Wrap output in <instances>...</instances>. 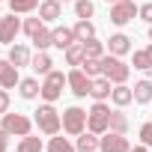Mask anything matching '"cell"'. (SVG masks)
I'll list each match as a JSON object with an SVG mask.
<instances>
[{"mask_svg":"<svg viewBox=\"0 0 152 152\" xmlns=\"http://www.w3.org/2000/svg\"><path fill=\"white\" fill-rule=\"evenodd\" d=\"M33 122H36V128H39L42 134H48V137H54V134H60V131H63V116L57 113V107H54L51 102H45V104L36 110Z\"/></svg>","mask_w":152,"mask_h":152,"instance_id":"cell-1","label":"cell"},{"mask_svg":"<svg viewBox=\"0 0 152 152\" xmlns=\"http://www.w3.org/2000/svg\"><path fill=\"white\" fill-rule=\"evenodd\" d=\"M102 75L116 87V84H125L128 81V75H131V66H125L119 57H113V54H104L102 57Z\"/></svg>","mask_w":152,"mask_h":152,"instance_id":"cell-2","label":"cell"},{"mask_svg":"<svg viewBox=\"0 0 152 152\" xmlns=\"http://www.w3.org/2000/svg\"><path fill=\"white\" fill-rule=\"evenodd\" d=\"M87 128L96 131V134L110 131V107H107L104 102H96V104L90 107V113H87Z\"/></svg>","mask_w":152,"mask_h":152,"instance_id":"cell-3","label":"cell"},{"mask_svg":"<svg viewBox=\"0 0 152 152\" xmlns=\"http://www.w3.org/2000/svg\"><path fill=\"white\" fill-rule=\"evenodd\" d=\"M63 87H69V78H66L63 72L54 69V72L45 75V81H42V93H39V96H42L45 102H57V99L63 96Z\"/></svg>","mask_w":152,"mask_h":152,"instance_id":"cell-4","label":"cell"},{"mask_svg":"<svg viewBox=\"0 0 152 152\" xmlns=\"http://www.w3.org/2000/svg\"><path fill=\"white\" fill-rule=\"evenodd\" d=\"M63 131L72 134V137H78L87 131V110L81 107H66L63 110Z\"/></svg>","mask_w":152,"mask_h":152,"instance_id":"cell-5","label":"cell"},{"mask_svg":"<svg viewBox=\"0 0 152 152\" xmlns=\"http://www.w3.org/2000/svg\"><path fill=\"white\" fill-rule=\"evenodd\" d=\"M3 128L6 134H15V137H27L30 134V128H33V119L30 116H24V113H3Z\"/></svg>","mask_w":152,"mask_h":152,"instance_id":"cell-6","label":"cell"},{"mask_svg":"<svg viewBox=\"0 0 152 152\" xmlns=\"http://www.w3.org/2000/svg\"><path fill=\"white\" fill-rule=\"evenodd\" d=\"M66 78H69V90L75 93V96H78V99H87L90 96V87H93V78H90V75L81 69V66H75L69 75H66Z\"/></svg>","mask_w":152,"mask_h":152,"instance_id":"cell-7","label":"cell"},{"mask_svg":"<svg viewBox=\"0 0 152 152\" xmlns=\"http://www.w3.org/2000/svg\"><path fill=\"white\" fill-rule=\"evenodd\" d=\"M137 9H140V6H134V0H119V3H110V21H113L116 27H125L128 21L137 18Z\"/></svg>","mask_w":152,"mask_h":152,"instance_id":"cell-8","label":"cell"},{"mask_svg":"<svg viewBox=\"0 0 152 152\" xmlns=\"http://www.w3.org/2000/svg\"><path fill=\"white\" fill-rule=\"evenodd\" d=\"M99 149H102V152H131V143H128V137L119 134V131H104Z\"/></svg>","mask_w":152,"mask_h":152,"instance_id":"cell-9","label":"cell"},{"mask_svg":"<svg viewBox=\"0 0 152 152\" xmlns=\"http://www.w3.org/2000/svg\"><path fill=\"white\" fill-rule=\"evenodd\" d=\"M18 33H21V21L15 18V12L6 15V18H0V42L3 45H12Z\"/></svg>","mask_w":152,"mask_h":152,"instance_id":"cell-10","label":"cell"},{"mask_svg":"<svg viewBox=\"0 0 152 152\" xmlns=\"http://www.w3.org/2000/svg\"><path fill=\"white\" fill-rule=\"evenodd\" d=\"M18 84H21L18 66H12L9 60H0V87H3V90H15Z\"/></svg>","mask_w":152,"mask_h":152,"instance_id":"cell-11","label":"cell"},{"mask_svg":"<svg viewBox=\"0 0 152 152\" xmlns=\"http://www.w3.org/2000/svg\"><path fill=\"white\" fill-rule=\"evenodd\" d=\"M39 18L45 24H54L57 18H63V3L60 0H42L39 3Z\"/></svg>","mask_w":152,"mask_h":152,"instance_id":"cell-12","label":"cell"},{"mask_svg":"<svg viewBox=\"0 0 152 152\" xmlns=\"http://www.w3.org/2000/svg\"><path fill=\"white\" fill-rule=\"evenodd\" d=\"M110 93H113V84L104 78V75H99V78H93V87H90V96L96 99V102H107L110 99Z\"/></svg>","mask_w":152,"mask_h":152,"instance_id":"cell-13","label":"cell"},{"mask_svg":"<svg viewBox=\"0 0 152 152\" xmlns=\"http://www.w3.org/2000/svg\"><path fill=\"white\" fill-rule=\"evenodd\" d=\"M51 33H54V48H60V51H66V48H72L78 42V36H75L72 27H54Z\"/></svg>","mask_w":152,"mask_h":152,"instance_id":"cell-14","label":"cell"},{"mask_svg":"<svg viewBox=\"0 0 152 152\" xmlns=\"http://www.w3.org/2000/svg\"><path fill=\"white\" fill-rule=\"evenodd\" d=\"M128 51H131V39H128L125 33H113V36L107 39V54L122 57V54H128Z\"/></svg>","mask_w":152,"mask_h":152,"instance_id":"cell-15","label":"cell"},{"mask_svg":"<svg viewBox=\"0 0 152 152\" xmlns=\"http://www.w3.org/2000/svg\"><path fill=\"white\" fill-rule=\"evenodd\" d=\"M6 60L21 69V66H30V63H33V54H30L27 45H9V57H6Z\"/></svg>","mask_w":152,"mask_h":152,"instance_id":"cell-16","label":"cell"},{"mask_svg":"<svg viewBox=\"0 0 152 152\" xmlns=\"http://www.w3.org/2000/svg\"><path fill=\"white\" fill-rule=\"evenodd\" d=\"M99 143H102V134H96V131H90V128H87L84 134H78V140H75L78 152H96Z\"/></svg>","mask_w":152,"mask_h":152,"instance_id":"cell-17","label":"cell"},{"mask_svg":"<svg viewBox=\"0 0 152 152\" xmlns=\"http://www.w3.org/2000/svg\"><path fill=\"white\" fill-rule=\"evenodd\" d=\"M30 66H33V72H36V75H42V78H45L48 72H54V60H51V54H48V51H36V57H33V63H30Z\"/></svg>","mask_w":152,"mask_h":152,"instance_id":"cell-18","label":"cell"},{"mask_svg":"<svg viewBox=\"0 0 152 152\" xmlns=\"http://www.w3.org/2000/svg\"><path fill=\"white\" fill-rule=\"evenodd\" d=\"M110 102H113L116 107H125V104H131V102H134V90H131V87H125V84H116V87H113V93H110Z\"/></svg>","mask_w":152,"mask_h":152,"instance_id":"cell-19","label":"cell"},{"mask_svg":"<svg viewBox=\"0 0 152 152\" xmlns=\"http://www.w3.org/2000/svg\"><path fill=\"white\" fill-rule=\"evenodd\" d=\"M75 36H78V42H87V39H96V24L90 18H78V24L72 27Z\"/></svg>","mask_w":152,"mask_h":152,"instance_id":"cell-20","label":"cell"},{"mask_svg":"<svg viewBox=\"0 0 152 152\" xmlns=\"http://www.w3.org/2000/svg\"><path fill=\"white\" fill-rule=\"evenodd\" d=\"M131 90H134V102H137V104H149V102H152V81H149V78H146V81H137Z\"/></svg>","mask_w":152,"mask_h":152,"instance_id":"cell-21","label":"cell"},{"mask_svg":"<svg viewBox=\"0 0 152 152\" xmlns=\"http://www.w3.org/2000/svg\"><path fill=\"white\" fill-rule=\"evenodd\" d=\"M18 93H21V99L30 102V99H36V96L42 93V84H39L36 78H24V81L18 84Z\"/></svg>","mask_w":152,"mask_h":152,"instance_id":"cell-22","label":"cell"},{"mask_svg":"<svg viewBox=\"0 0 152 152\" xmlns=\"http://www.w3.org/2000/svg\"><path fill=\"white\" fill-rule=\"evenodd\" d=\"M84 42H75L72 48H66V66H81L84 63Z\"/></svg>","mask_w":152,"mask_h":152,"instance_id":"cell-23","label":"cell"},{"mask_svg":"<svg viewBox=\"0 0 152 152\" xmlns=\"http://www.w3.org/2000/svg\"><path fill=\"white\" fill-rule=\"evenodd\" d=\"M131 66H134V69H140V72H152V54H149V48H143V51H134V60H131Z\"/></svg>","mask_w":152,"mask_h":152,"instance_id":"cell-24","label":"cell"},{"mask_svg":"<svg viewBox=\"0 0 152 152\" xmlns=\"http://www.w3.org/2000/svg\"><path fill=\"white\" fill-rule=\"evenodd\" d=\"M48 152H78V146H75V143H69L66 137H51L48 140Z\"/></svg>","mask_w":152,"mask_h":152,"instance_id":"cell-25","label":"cell"},{"mask_svg":"<svg viewBox=\"0 0 152 152\" xmlns=\"http://www.w3.org/2000/svg\"><path fill=\"white\" fill-rule=\"evenodd\" d=\"M33 45H36V51H48V48L54 45V33H51L48 27H42V30L33 36Z\"/></svg>","mask_w":152,"mask_h":152,"instance_id":"cell-26","label":"cell"},{"mask_svg":"<svg viewBox=\"0 0 152 152\" xmlns=\"http://www.w3.org/2000/svg\"><path fill=\"white\" fill-rule=\"evenodd\" d=\"M9 9L15 15H27V12L39 9V0H9Z\"/></svg>","mask_w":152,"mask_h":152,"instance_id":"cell-27","label":"cell"},{"mask_svg":"<svg viewBox=\"0 0 152 152\" xmlns=\"http://www.w3.org/2000/svg\"><path fill=\"white\" fill-rule=\"evenodd\" d=\"M110 131H119V134L128 131V116L122 110H110Z\"/></svg>","mask_w":152,"mask_h":152,"instance_id":"cell-28","label":"cell"},{"mask_svg":"<svg viewBox=\"0 0 152 152\" xmlns=\"http://www.w3.org/2000/svg\"><path fill=\"white\" fill-rule=\"evenodd\" d=\"M15 152H42V140L33 137V134H27V137L18 140V149H15Z\"/></svg>","mask_w":152,"mask_h":152,"instance_id":"cell-29","label":"cell"},{"mask_svg":"<svg viewBox=\"0 0 152 152\" xmlns=\"http://www.w3.org/2000/svg\"><path fill=\"white\" fill-rule=\"evenodd\" d=\"M75 15H78V18H93L96 15L93 0H75Z\"/></svg>","mask_w":152,"mask_h":152,"instance_id":"cell-30","label":"cell"},{"mask_svg":"<svg viewBox=\"0 0 152 152\" xmlns=\"http://www.w3.org/2000/svg\"><path fill=\"white\" fill-rule=\"evenodd\" d=\"M84 54H87V57L102 60V57H104V45H102L99 39H87V42H84Z\"/></svg>","mask_w":152,"mask_h":152,"instance_id":"cell-31","label":"cell"},{"mask_svg":"<svg viewBox=\"0 0 152 152\" xmlns=\"http://www.w3.org/2000/svg\"><path fill=\"white\" fill-rule=\"evenodd\" d=\"M81 69L90 75V78H99V75H102V60H96V57H84Z\"/></svg>","mask_w":152,"mask_h":152,"instance_id":"cell-32","label":"cell"},{"mask_svg":"<svg viewBox=\"0 0 152 152\" xmlns=\"http://www.w3.org/2000/svg\"><path fill=\"white\" fill-rule=\"evenodd\" d=\"M42 27H45V21H42V18H27V21L21 24V30H24V33H27L30 39H33V36H36V33L42 30Z\"/></svg>","mask_w":152,"mask_h":152,"instance_id":"cell-33","label":"cell"},{"mask_svg":"<svg viewBox=\"0 0 152 152\" xmlns=\"http://www.w3.org/2000/svg\"><path fill=\"white\" fill-rule=\"evenodd\" d=\"M140 143L152 146V122H143V125H140Z\"/></svg>","mask_w":152,"mask_h":152,"instance_id":"cell-34","label":"cell"},{"mask_svg":"<svg viewBox=\"0 0 152 152\" xmlns=\"http://www.w3.org/2000/svg\"><path fill=\"white\" fill-rule=\"evenodd\" d=\"M137 18H143L146 24H152V3H143V6L137 9Z\"/></svg>","mask_w":152,"mask_h":152,"instance_id":"cell-35","label":"cell"},{"mask_svg":"<svg viewBox=\"0 0 152 152\" xmlns=\"http://www.w3.org/2000/svg\"><path fill=\"white\" fill-rule=\"evenodd\" d=\"M6 110H9V90L0 87V116H3Z\"/></svg>","mask_w":152,"mask_h":152,"instance_id":"cell-36","label":"cell"},{"mask_svg":"<svg viewBox=\"0 0 152 152\" xmlns=\"http://www.w3.org/2000/svg\"><path fill=\"white\" fill-rule=\"evenodd\" d=\"M9 137H12V134H6L3 128H0V152H6V149H9Z\"/></svg>","mask_w":152,"mask_h":152,"instance_id":"cell-37","label":"cell"},{"mask_svg":"<svg viewBox=\"0 0 152 152\" xmlns=\"http://www.w3.org/2000/svg\"><path fill=\"white\" fill-rule=\"evenodd\" d=\"M131 152H149V146H146V143H140V146H134Z\"/></svg>","mask_w":152,"mask_h":152,"instance_id":"cell-38","label":"cell"},{"mask_svg":"<svg viewBox=\"0 0 152 152\" xmlns=\"http://www.w3.org/2000/svg\"><path fill=\"white\" fill-rule=\"evenodd\" d=\"M149 42H152V24H149Z\"/></svg>","mask_w":152,"mask_h":152,"instance_id":"cell-39","label":"cell"},{"mask_svg":"<svg viewBox=\"0 0 152 152\" xmlns=\"http://www.w3.org/2000/svg\"><path fill=\"white\" fill-rule=\"evenodd\" d=\"M107 3H119V0H107Z\"/></svg>","mask_w":152,"mask_h":152,"instance_id":"cell-40","label":"cell"},{"mask_svg":"<svg viewBox=\"0 0 152 152\" xmlns=\"http://www.w3.org/2000/svg\"><path fill=\"white\" fill-rule=\"evenodd\" d=\"M60 3H69V0H60Z\"/></svg>","mask_w":152,"mask_h":152,"instance_id":"cell-41","label":"cell"},{"mask_svg":"<svg viewBox=\"0 0 152 152\" xmlns=\"http://www.w3.org/2000/svg\"><path fill=\"white\" fill-rule=\"evenodd\" d=\"M149 54H152V45H149Z\"/></svg>","mask_w":152,"mask_h":152,"instance_id":"cell-42","label":"cell"},{"mask_svg":"<svg viewBox=\"0 0 152 152\" xmlns=\"http://www.w3.org/2000/svg\"><path fill=\"white\" fill-rule=\"evenodd\" d=\"M149 81H152V75H149Z\"/></svg>","mask_w":152,"mask_h":152,"instance_id":"cell-43","label":"cell"}]
</instances>
